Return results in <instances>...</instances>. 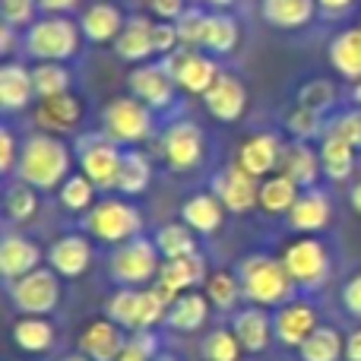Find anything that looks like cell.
<instances>
[{"label":"cell","mask_w":361,"mask_h":361,"mask_svg":"<svg viewBox=\"0 0 361 361\" xmlns=\"http://www.w3.org/2000/svg\"><path fill=\"white\" fill-rule=\"evenodd\" d=\"M73 152L54 133L35 130L23 140V152H19V165H16V178L32 184L35 190L51 193L61 190V184L73 175Z\"/></svg>","instance_id":"6da1fadb"},{"label":"cell","mask_w":361,"mask_h":361,"mask_svg":"<svg viewBox=\"0 0 361 361\" xmlns=\"http://www.w3.org/2000/svg\"><path fill=\"white\" fill-rule=\"evenodd\" d=\"M238 279L244 288V301L260 307H282L295 298V279L288 276L282 257L269 254H250L238 267Z\"/></svg>","instance_id":"7a4b0ae2"},{"label":"cell","mask_w":361,"mask_h":361,"mask_svg":"<svg viewBox=\"0 0 361 361\" xmlns=\"http://www.w3.org/2000/svg\"><path fill=\"white\" fill-rule=\"evenodd\" d=\"M80 44H82L80 23H73L70 16H51V13H42L23 35V51L35 63L44 61L67 63L80 54Z\"/></svg>","instance_id":"3957f363"},{"label":"cell","mask_w":361,"mask_h":361,"mask_svg":"<svg viewBox=\"0 0 361 361\" xmlns=\"http://www.w3.org/2000/svg\"><path fill=\"white\" fill-rule=\"evenodd\" d=\"M102 133L118 146H143L156 133V111L137 95H114L102 108Z\"/></svg>","instance_id":"277c9868"},{"label":"cell","mask_w":361,"mask_h":361,"mask_svg":"<svg viewBox=\"0 0 361 361\" xmlns=\"http://www.w3.org/2000/svg\"><path fill=\"white\" fill-rule=\"evenodd\" d=\"M86 231L99 244H127L143 235V212L127 197H102L86 212Z\"/></svg>","instance_id":"5b68a950"},{"label":"cell","mask_w":361,"mask_h":361,"mask_svg":"<svg viewBox=\"0 0 361 361\" xmlns=\"http://www.w3.org/2000/svg\"><path fill=\"white\" fill-rule=\"evenodd\" d=\"M159 269H162V254H159L156 241L149 238H133L127 244H118L108 257V276L118 282L121 288H146L156 282Z\"/></svg>","instance_id":"8992f818"},{"label":"cell","mask_w":361,"mask_h":361,"mask_svg":"<svg viewBox=\"0 0 361 361\" xmlns=\"http://www.w3.org/2000/svg\"><path fill=\"white\" fill-rule=\"evenodd\" d=\"M282 263L301 292H317L333 273L330 247L317 235H298L295 241H288L282 250Z\"/></svg>","instance_id":"52a82bcc"},{"label":"cell","mask_w":361,"mask_h":361,"mask_svg":"<svg viewBox=\"0 0 361 361\" xmlns=\"http://www.w3.org/2000/svg\"><path fill=\"white\" fill-rule=\"evenodd\" d=\"M76 162H80V175L92 180L99 193H111L118 190L124 146L108 140L105 133H89V137L76 140Z\"/></svg>","instance_id":"ba28073f"},{"label":"cell","mask_w":361,"mask_h":361,"mask_svg":"<svg viewBox=\"0 0 361 361\" xmlns=\"http://www.w3.org/2000/svg\"><path fill=\"white\" fill-rule=\"evenodd\" d=\"M159 156L175 175H187V171L200 169L206 159V137L203 127L190 118L171 121L159 137Z\"/></svg>","instance_id":"9c48e42d"},{"label":"cell","mask_w":361,"mask_h":361,"mask_svg":"<svg viewBox=\"0 0 361 361\" xmlns=\"http://www.w3.org/2000/svg\"><path fill=\"white\" fill-rule=\"evenodd\" d=\"M61 276L51 267H38L35 273L10 282V305L19 317H48L61 305Z\"/></svg>","instance_id":"30bf717a"},{"label":"cell","mask_w":361,"mask_h":361,"mask_svg":"<svg viewBox=\"0 0 361 361\" xmlns=\"http://www.w3.org/2000/svg\"><path fill=\"white\" fill-rule=\"evenodd\" d=\"M162 63L169 67L178 89H184V92H190V95H200V99H203L206 89L216 82V76L222 73L212 54H206L203 48H184V44H180L178 51H171L169 57H162Z\"/></svg>","instance_id":"8fae6325"},{"label":"cell","mask_w":361,"mask_h":361,"mask_svg":"<svg viewBox=\"0 0 361 361\" xmlns=\"http://www.w3.org/2000/svg\"><path fill=\"white\" fill-rule=\"evenodd\" d=\"M212 193L225 203V209L235 212V216H244L254 206H260V178H254L250 171H244L238 162L225 165L212 175Z\"/></svg>","instance_id":"7c38bea8"},{"label":"cell","mask_w":361,"mask_h":361,"mask_svg":"<svg viewBox=\"0 0 361 361\" xmlns=\"http://www.w3.org/2000/svg\"><path fill=\"white\" fill-rule=\"evenodd\" d=\"M320 326V314L311 298H292L273 314V336L282 349H301L307 336Z\"/></svg>","instance_id":"4fadbf2b"},{"label":"cell","mask_w":361,"mask_h":361,"mask_svg":"<svg viewBox=\"0 0 361 361\" xmlns=\"http://www.w3.org/2000/svg\"><path fill=\"white\" fill-rule=\"evenodd\" d=\"M130 95H137L143 105H149L152 111H169L175 105V89L178 82L171 80L169 67L162 61H149V63H137L127 76Z\"/></svg>","instance_id":"5bb4252c"},{"label":"cell","mask_w":361,"mask_h":361,"mask_svg":"<svg viewBox=\"0 0 361 361\" xmlns=\"http://www.w3.org/2000/svg\"><path fill=\"white\" fill-rule=\"evenodd\" d=\"M203 108L219 124H235V121H241L244 111H247V86L241 82V76L222 70V73L216 76V82L206 89Z\"/></svg>","instance_id":"9a60e30c"},{"label":"cell","mask_w":361,"mask_h":361,"mask_svg":"<svg viewBox=\"0 0 361 361\" xmlns=\"http://www.w3.org/2000/svg\"><path fill=\"white\" fill-rule=\"evenodd\" d=\"M209 279V269H206V257L200 254H190V257H180V260H162V269H159L156 282L152 286L165 295L169 305H175L178 295L184 292H193L197 286H206Z\"/></svg>","instance_id":"2e32d148"},{"label":"cell","mask_w":361,"mask_h":361,"mask_svg":"<svg viewBox=\"0 0 361 361\" xmlns=\"http://www.w3.org/2000/svg\"><path fill=\"white\" fill-rule=\"evenodd\" d=\"M282 156H286V146H282V140L276 137V133H254V137H247L241 143L235 162L241 165L244 171H250L254 178L263 180L279 171Z\"/></svg>","instance_id":"e0dca14e"},{"label":"cell","mask_w":361,"mask_h":361,"mask_svg":"<svg viewBox=\"0 0 361 361\" xmlns=\"http://www.w3.org/2000/svg\"><path fill=\"white\" fill-rule=\"evenodd\" d=\"M231 330L241 339L247 355H263L273 345V314H267V307L247 305L241 311L231 314Z\"/></svg>","instance_id":"ac0fdd59"},{"label":"cell","mask_w":361,"mask_h":361,"mask_svg":"<svg viewBox=\"0 0 361 361\" xmlns=\"http://www.w3.org/2000/svg\"><path fill=\"white\" fill-rule=\"evenodd\" d=\"M286 219L288 228L298 231V235H317V231L330 228L333 222V200L320 187H307V190H301L298 203L292 206Z\"/></svg>","instance_id":"d6986e66"},{"label":"cell","mask_w":361,"mask_h":361,"mask_svg":"<svg viewBox=\"0 0 361 361\" xmlns=\"http://www.w3.org/2000/svg\"><path fill=\"white\" fill-rule=\"evenodd\" d=\"M152 32H156V23L149 16H127L124 29H121L118 42H114L118 61H127L137 67V63H149L152 57H159Z\"/></svg>","instance_id":"ffe728a7"},{"label":"cell","mask_w":361,"mask_h":361,"mask_svg":"<svg viewBox=\"0 0 361 361\" xmlns=\"http://www.w3.org/2000/svg\"><path fill=\"white\" fill-rule=\"evenodd\" d=\"M82 121V99L73 92L54 95V99H42L35 108V124L38 130L54 133V137H67L80 127Z\"/></svg>","instance_id":"44dd1931"},{"label":"cell","mask_w":361,"mask_h":361,"mask_svg":"<svg viewBox=\"0 0 361 361\" xmlns=\"http://www.w3.org/2000/svg\"><path fill=\"white\" fill-rule=\"evenodd\" d=\"M35 99L38 95L32 67H25L23 61H4V67H0V108H4V114L25 111Z\"/></svg>","instance_id":"7402d4cb"},{"label":"cell","mask_w":361,"mask_h":361,"mask_svg":"<svg viewBox=\"0 0 361 361\" xmlns=\"http://www.w3.org/2000/svg\"><path fill=\"white\" fill-rule=\"evenodd\" d=\"M130 333H124V326H118L114 320L102 317L82 326L80 333V352L92 361H118L124 352V343Z\"/></svg>","instance_id":"603a6c76"},{"label":"cell","mask_w":361,"mask_h":361,"mask_svg":"<svg viewBox=\"0 0 361 361\" xmlns=\"http://www.w3.org/2000/svg\"><path fill=\"white\" fill-rule=\"evenodd\" d=\"M80 29H82V38L92 44H114L121 35V29H124V13H121L118 4H111V0H95V4H89L86 10L80 13Z\"/></svg>","instance_id":"cb8c5ba5"},{"label":"cell","mask_w":361,"mask_h":361,"mask_svg":"<svg viewBox=\"0 0 361 361\" xmlns=\"http://www.w3.org/2000/svg\"><path fill=\"white\" fill-rule=\"evenodd\" d=\"M42 247H38L32 238L25 235H13L6 231L4 241H0V273H4L6 282H16L23 276L35 273L42 267Z\"/></svg>","instance_id":"d4e9b609"},{"label":"cell","mask_w":361,"mask_h":361,"mask_svg":"<svg viewBox=\"0 0 361 361\" xmlns=\"http://www.w3.org/2000/svg\"><path fill=\"white\" fill-rule=\"evenodd\" d=\"M48 267L61 279H80L92 267V244L82 235H63L48 247Z\"/></svg>","instance_id":"484cf974"},{"label":"cell","mask_w":361,"mask_h":361,"mask_svg":"<svg viewBox=\"0 0 361 361\" xmlns=\"http://www.w3.org/2000/svg\"><path fill=\"white\" fill-rule=\"evenodd\" d=\"M225 203L216 197L212 190H200V193H190L180 206V222L190 225L197 235H216L225 222Z\"/></svg>","instance_id":"4316f807"},{"label":"cell","mask_w":361,"mask_h":361,"mask_svg":"<svg viewBox=\"0 0 361 361\" xmlns=\"http://www.w3.org/2000/svg\"><path fill=\"white\" fill-rule=\"evenodd\" d=\"M209 314H212V305L209 298H206V292H184L175 298V305L169 307V317H165V326H169L171 333H184V336H190V333L203 330L206 324H209Z\"/></svg>","instance_id":"83f0119b"},{"label":"cell","mask_w":361,"mask_h":361,"mask_svg":"<svg viewBox=\"0 0 361 361\" xmlns=\"http://www.w3.org/2000/svg\"><path fill=\"white\" fill-rule=\"evenodd\" d=\"M317 0H260V16L267 25L282 32H298L314 23Z\"/></svg>","instance_id":"f1b7e54d"},{"label":"cell","mask_w":361,"mask_h":361,"mask_svg":"<svg viewBox=\"0 0 361 361\" xmlns=\"http://www.w3.org/2000/svg\"><path fill=\"white\" fill-rule=\"evenodd\" d=\"M10 339L25 355H44L57 343V326L48 317H16L10 326Z\"/></svg>","instance_id":"f546056e"},{"label":"cell","mask_w":361,"mask_h":361,"mask_svg":"<svg viewBox=\"0 0 361 361\" xmlns=\"http://www.w3.org/2000/svg\"><path fill=\"white\" fill-rule=\"evenodd\" d=\"M279 171L292 178L301 190L317 187V178H320V171H324V165H320V149H314V146L305 143V140H295L292 146H286V156H282Z\"/></svg>","instance_id":"4dcf8cb0"},{"label":"cell","mask_w":361,"mask_h":361,"mask_svg":"<svg viewBox=\"0 0 361 361\" xmlns=\"http://www.w3.org/2000/svg\"><path fill=\"white\" fill-rule=\"evenodd\" d=\"M241 44V25L231 13H222V10H212L209 19H206V32H203V42L200 48L212 57H228L238 51Z\"/></svg>","instance_id":"1f68e13d"},{"label":"cell","mask_w":361,"mask_h":361,"mask_svg":"<svg viewBox=\"0 0 361 361\" xmlns=\"http://www.w3.org/2000/svg\"><path fill=\"white\" fill-rule=\"evenodd\" d=\"M330 63L343 80L358 82L361 80V25H352V29H343L339 35H333L330 48Z\"/></svg>","instance_id":"d6a6232c"},{"label":"cell","mask_w":361,"mask_h":361,"mask_svg":"<svg viewBox=\"0 0 361 361\" xmlns=\"http://www.w3.org/2000/svg\"><path fill=\"white\" fill-rule=\"evenodd\" d=\"M320 165L330 180H349L355 171V146L326 127V133L320 137Z\"/></svg>","instance_id":"836d02e7"},{"label":"cell","mask_w":361,"mask_h":361,"mask_svg":"<svg viewBox=\"0 0 361 361\" xmlns=\"http://www.w3.org/2000/svg\"><path fill=\"white\" fill-rule=\"evenodd\" d=\"M298 197H301V187L288 175H282V171L260 180V209L267 216H288L292 206L298 203Z\"/></svg>","instance_id":"e575fe53"},{"label":"cell","mask_w":361,"mask_h":361,"mask_svg":"<svg viewBox=\"0 0 361 361\" xmlns=\"http://www.w3.org/2000/svg\"><path fill=\"white\" fill-rule=\"evenodd\" d=\"M152 184V159L143 149L130 146L124 149V162H121V178H118V193L121 197H140Z\"/></svg>","instance_id":"d590c367"},{"label":"cell","mask_w":361,"mask_h":361,"mask_svg":"<svg viewBox=\"0 0 361 361\" xmlns=\"http://www.w3.org/2000/svg\"><path fill=\"white\" fill-rule=\"evenodd\" d=\"M301 361H345V336L336 326L320 324L298 349Z\"/></svg>","instance_id":"8d00e7d4"},{"label":"cell","mask_w":361,"mask_h":361,"mask_svg":"<svg viewBox=\"0 0 361 361\" xmlns=\"http://www.w3.org/2000/svg\"><path fill=\"white\" fill-rule=\"evenodd\" d=\"M203 292H206V298H209L212 311H219V314H235L238 305L244 301L241 279H238V273H228V269H216V273H209Z\"/></svg>","instance_id":"74e56055"},{"label":"cell","mask_w":361,"mask_h":361,"mask_svg":"<svg viewBox=\"0 0 361 361\" xmlns=\"http://www.w3.org/2000/svg\"><path fill=\"white\" fill-rule=\"evenodd\" d=\"M152 241H156L162 260H180V257H190V254H197V250H200L197 231H193L190 225H184V222L162 225V228L156 231V238H152Z\"/></svg>","instance_id":"f35d334b"},{"label":"cell","mask_w":361,"mask_h":361,"mask_svg":"<svg viewBox=\"0 0 361 361\" xmlns=\"http://www.w3.org/2000/svg\"><path fill=\"white\" fill-rule=\"evenodd\" d=\"M99 187L92 184L86 175H70L57 190V203H61L63 212H73V216H86L99 200H95Z\"/></svg>","instance_id":"ab89813d"},{"label":"cell","mask_w":361,"mask_h":361,"mask_svg":"<svg viewBox=\"0 0 361 361\" xmlns=\"http://www.w3.org/2000/svg\"><path fill=\"white\" fill-rule=\"evenodd\" d=\"M38 193L32 184H25V180H13V184H6V193H4V212L10 222L23 225V222H32L38 212Z\"/></svg>","instance_id":"60d3db41"},{"label":"cell","mask_w":361,"mask_h":361,"mask_svg":"<svg viewBox=\"0 0 361 361\" xmlns=\"http://www.w3.org/2000/svg\"><path fill=\"white\" fill-rule=\"evenodd\" d=\"M32 80H35V95L42 99H54V95H67L73 86V76H70L67 63H54L44 61L32 67Z\"/></svg>","instance_id":"b9f144b4"},{"label":"cell","mask_w":361,"mask_h":361,"mask_svg":"<svg viewBox=\"0 0 361 361\" xmlns=\"http://www.w3.org/2000/svg\"><path fill=\"white\" fill-rule=\"evenodd\" d=\"M200 355L203 361H241L244 355V345L241 339L235 336V330H225V326H219V330L206 333L203 343H200Z\"/></svg>","instance_id":"7bdbcfd3"},{"label":"cell","mask_w":361,"mask_h":361,"mask_svg":"<svg viewBox=\"0 0 361 361\" xmlns=\"http://www.w3.org/2000/svg\"><path fill=\"white\" fill-rule=\"evenodd\" d=\"M105 317L114 320L118 326H124L127 333L137 330V317H140V288H121L108 298L105 305Z\"/></svg>","instance_id":"ee69618b"},{"label":"cell","mask_w":361,"mask_h":361,"mask_svg":"<svg viewBox=\"0 0 361 361\" xmlns=\"http://www.w3.org/2000/svg\"><path fill=\"white\" fill-rule=\"evenodd\" d=\"M336 99H339V92L330 80H307L305 86L298 89V95H295L298 105L314 108V111H320V114L333 111V108H336Z\"/></svg>","instance_id":"f6af8a7d"},{"label":"cell","mask_w":361,"mask_h":361,"mask_svg":"<svg viewBox=\"0 0 361 361\" xmlns=\"http://www.w3.org/2000/svg\"><path fill=\"white\" fill-rule=\"evenodd\" d=\"M286 130L292 133L295 140H305V143H311L314 137H320V133H324V114L314 111V108L295 105L292 111L286 114Z\"/></svg>","instance_id":"bcb514c9"},{"label":"cell","mask_w":361,"mask_h":361,"mask_svg":"<svg viewBox=\"0 0 361 361\" xmlns=\"http://www.w3.org/2000/svg\"><path fill=\"white\" fill-rule=\"evenodd\" d=\"M206 19H209V10H203V6H197V4L187 6V13L175 23L178 38H180L184 48H200L203 32H206Z\"/></svg>","instance_id":"7dc6e473"},{"label":"cell","mask_w":361,"mask_h":361,"mask_svg":"<svg viewBox=\"0 0 361 361\" xmlns=\"http://www.w3.org/2000/svg\"><path fill=\"white\" fill-rule=\"evenodd\" d=\"M159 355V336L152 330H137L127 336L118 361H152Z\"/></svg>","instance_id":"c3c4849f"},{"label":"cell","mask_w":361,"mask_h":361,"mask_svg":"<svg viewBox=\"0 0 361 361\" xmlns=\"http://www.w3.org/2000/svg\"><path fill=\"white\" fill-rule=\"evenodd\" d=\"M0 13H4V23L16 25V29H29L38 19L42 6H38V0H0Z\"/></svg>","instance_id":"681fc988"},{"label":"cell","mask_w":361,"mask_h":361,"mask_svg":"<svg viewBox=\"0 0 361 361\" xmlns=\"http://www.w3.org/2000/svg\"><path fill=\"white\" fill-rule=\"evenodd\" d=\"M19 152H23V140H16L10 127H4L0 130V171H4V178H10L16 171Z\"/></svg>","instance_id":"f907efd6"},{"label":"cell","mask_w":361,"mask_h":361,"mask_svg":"<svg viewBox=\"0 0 361 361\" xmlns=\"http://www.w3.org/2000/svg\"><path fill=\"white\" fill-rule=\"evenodd\" d=\"M330 130L339 133L343 140H349L355 149H361V108H352V111L339 114V118L330 124Z\"/></svg>","instance_id":"816d5d0a"},{"label":"cell","mask_w":361,"mask_h":361,"mask_svg":"<svg viewBox=\"0 0 361 361\" xmlns=\"http://www.w3.org/2000/svg\"><path fill=\"white\" fill-rule=\"evenodd\" d=\"M152 38H156V54L159 57H169L171 51L180 48V38H178L175 23H159V19H156V32H152Z\"/></svg>","instance_id":"f5cc1de1"},{"label":"cell","mask_w":361,"mask_h":361,"mask_svg":"<svg viewBox=\"0 0 361 361\" xmlns=\"http://www.w3.org/2000/svg\"><path fill=\"white\" fill-rule=\"evenodd\" d=\"M339 301H343V307H345L349 317L361 320V273L349 276V282H345L343 292H339Z\"/></svg>","instance_id":"db71d44e"},{"label":"cell","mask_w":361,"mask_h":361,"mask_svg":"<svg viewBox=\"0 0 361 361\" xmlns=\"http://www.w3.org/2000/svg\"><path fill=\"white\" fill-rule=\"evenodd\" d=\"M187 0H149V10L159 23H178L180 16L187 13Z\"/></svg>","instance_id":"11a10c76"},{"label":"cell","mask_w":361,"mask_h":361,"mask_svg":"<svg viewBox=\"0 0 361 361\" xmlns=\"http://www.w3.org/2000/svg\"><path fill=\"white\" fill-rule=\"evenodd\" d=\"M42 13H51V16H67L70 10L80 6V0H38Z\"/></svg>","instance_id":"9f6ffc18"},{"label":"cell","mask_w":361,"mask_h":361,"mask_svg":"<svg viewBox=\"0 0 361 361\" xmlns=\"http://www.w3.org/2000/svg\"><path fill=\"white\" fill-rule=\"evenodd\" d=\"M13 44H16V25H10V23H4L0 25V54L10 61V54H13Z\"/></svg>","instance_id":"6f0895ef"},{"label":"cell","mask_w":361,"mask_h":361,"mask_svg":"<svg viewBox=\"0 0 361 361\" xmlns=\"http://www.w3.org/2000/svg\"><path fill=\"white\" fill-rule=\"evenodd\" d=\"M352 4L355 0H317L320 13H326V16H343L345 10H352Z\"/></svg>","instance_id":"680465c9"},{"label":"cell","mask_w":361,"mask_h":361,"mask_svg":"<svg viewBox=\"0 0 361 361\" xmlns=\"http://www.w3.org/2000/svg\"><path fill=\"white\" fill-rule=\"evenodd\" d=\"M345 361H361V326L345 336Z\"/></svg>","instance_id":"91938a15"},{"label":"cell","mask_w":361,"mask_h":361,"mask_svg":"<svg viewBox=\"0 0 361 361\" xmlns=\"http://www.w3.org/2000/svg\"><path fill=\"white\" fill-rule=\"evenodd\" d=\"M349 203H352V209L361 216V180L358 184H352V190H349Z\"/></svg>","instance_id":"94428289"},{"label":"cell","mask_w":361,"mask_h":361,"mask_svg":"<svg viewBox=\"0 0 361 361\" xmlns=\"http://www.w3.org/2000/svg\"><path fill=\"white\" fill-rule=\"evenodd\" d=\"M235 4H238V0H206V6H209V10H222V13H228Z\"/></svg>","instance_id":"6125c7cd"},{"label":"cell","mask_w":361,"mask_h":361,"mask_svg":"<svg viewBox=\"0 0 361 361\" xmlns=\"http://www.w3.org/2000/svg\"><path fill=\"white\" fill-rule=\"evenodd\" d=\"M349 99L355 102V108H361V80H358V82H352V89H349Z\"/></svg>","instance_id":"be15d7a7"},{"label":"cell","mask_w":361,"mask_h":361,"mask_svg":"<svg viewBox=\"0 0 361 361\" xmlns=\"http://www.w3.org/2000/svg\"><path fill=\"white\" fill-rule=\"evenodd\" d=\"M61 361H92V358L82 355V352H73V355H67V358H61Z\"/></svg>","instance_id":"e7e4bbea"},{"label":"cell","mask_w":361,"mask_h":361,"mask_svg":"<svg viewBox=\"0 0 361 361\" xmlns=\"http://www.w3.org/2000/svg\"><path fill=\"white\" fill-rule=\"evenodd\" d=\"M152 361H178L175 355H171V352H159V355L156 358H152Z\"/></svg>","instance_id":"03108f58"},{"label":"cell","mask_w":361,"mask_h":361,"mask_svg":"<svg viewBox=\"0 0 361 361\" xmlns=\"http://www.w3.org/2000/svg\"><path fill=\"white\" fill-rule=\"evenodd\" d=\"M187 4H197V6H203V4H206V0H187Z\"/></svg>","instance_id":"003e7915"}]
</instances>
